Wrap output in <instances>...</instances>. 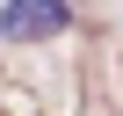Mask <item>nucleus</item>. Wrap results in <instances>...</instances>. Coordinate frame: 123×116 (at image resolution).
Instances as JSON below:
<instances>
[{
  "mask_svg": "<svg viewBox=\"0 0 123 116\" xmlns=\"http://www.w3.org/2000/svg\"><path fill=\"white\" fill-rule=\"evenodd\" d=\"M65 0H0V36L7 44H51L65 36Z\"/></svg>",
  "mask_w": 123,
  "mask_h": 116,
  "instance_id": "obj_1",
  "label": "nucleus"
}]
</instances>
